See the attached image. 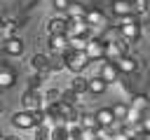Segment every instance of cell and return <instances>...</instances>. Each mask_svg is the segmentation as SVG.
I'll return each instance as SVG.
<instances>
[{"label":"cell","instance_id":"cell-30","mask_svg":"<svg viewBox=\"0 0 150 140\" xmlns=\"http://www.w3.org/2000/svg\"><path fill=\"white\" fill-rule=\"evenodd\" d=\"M77 140H98V135H96V131H94V128H80Z\"/></svg>","mask_w":150,"mask_h":140},{"label":"cell","instance_id":"cell-40","mask_svg":"<svg viewBox=\"0 0 150 140\" xmlns=\"http://www.w3.org/2000/svg\"><path fill=\"white\" fill-rule=\"evenodd\" d=\"M68 140H73V138H68Z\"/></svg>","mask_w":150,"mask_h":140},{"label":"cell","instance_id":"cell-2","mask_svg":"<svg viewBox=\"0 0 150 140\" xmlns=\"http://www.w3.org/2000/svg\"><path fill=\"white\" fill-rule=\"evenodd\" d=\"M63 65L73 72V75H77V72H84V68L91 63L87 56H84V51H70V49H66L63 54Z\"/></svg>","mask_w":150,"mask_h":140},{"label":"cell","instance_id":"cell-32","mask_svg":"<svg viewBox=\"0 0 150 140\" xmlns=\"http://www.w3.org/2000/svg\"><path fill=\"white\" fill-rule=\"evenodd\" d=\"M141 128H143L145 135H150V110L143 112V117H141Z\"/></svg>","mask_w":150,"mask_h":140},{"label":"cell","instance_id":"cell-4","mask_svg":"<svg viewBox=\"0 0 150 140\" xmlns=\"http://www.w3.org/2000/svg\"><path fill=\"white\" fill-rule=\"evenodd\" d=\"M103 40L101 37H87V44H84V56L89 61H103Z\"/></svg>","mask_w":150,"mask_h":140},{"label":"cell","instance_id":"cell-17","mask_svg":"<svg viewBox=\"0 0 150 140\" xmlns=\"http://www.w3.org/2000/svg\"><path fill=\"white\" fill-rule=\"evenodd\" d=\"M110 12H112V16H131V2L129 0H112Z\"/></svg>","mask_w":150,"mask_h":140},{"label":"cell","instance_id":"cell-35","mask_svg":"<svg viewBox=\"0 0 150 140\" xmlns=\"http://www.w3.org/2000/svg\"><path fill=\"white\" fill-rule=\"evenodd\" d=\"M143 96H145V98H148V103H150V84L145 86V93H143Z\"/></svg>","mask_w":150,"mask_h":140},{"label":"cell","instance_id":"cell-23","mask_svg":"<svg viewBox=\"0 0 150 140\" xmlns=\"http://www.w3.org/2000/svg\"><path fill=\"white\" fill-rule=\"evenodd\" d=\"M61 100H66V103H70V105H75V107H77V105H80V100H82V96H80V93H75V91L68 86V89H61Z\"/></svg>","mask_w":150,"mask_h":140},{"label":"cell","instance_id":"cell-15","mask_svg":"<svg viewBox=\"0 0 150 140\" xmlns=\"http://www.w3.org/2000/svg\"><path fill=\"white\" fill-rule=\"evenodd\" d=\"M14 84H16V72L9 65L0 63V89H12Z\"/></svg>","mask_w":150,"mask_h":140},{"label":"cell","instance_id":"cell-3","mask_svg":"<svg viewBox=\"0 0 150 140\" xmlns=\"http://www.w3.org/2000/svg\"><path fill=\"white\" fill-rule=\"evenodd\" d=\"M9 121H12V126L19 128V131H28V128L35 126V114H33L30 110H16Z\"/></svg>","mask_w":150,"mask_h":140},{"label":"cell","instance_id":"cell-14","mask_svg":"<svg viewBox=\"0 0 150 140\" xmlns=\"http://www.w3.org/2000/svg\"><path fill=\"white\" fill-rule=\"evenodd\" d=\"M28 63H30V70H33V72L47 75V68H49V56H47V54H33Z\"/></svg>","mask_w":150,"mask_h":140},{"label":"cell","instance_id":"cell-39","mask_svg":"<svg viewBox=\"0 0 150 140\" xmlns=\"http://www.w3.org/2000/svg\"><path fill=\"white\" fill-rule=\"evenodd\" d=\"M148 140H150V135H148Z\"/></svg>","mask_w":150,"mask_h":140},{"label":"cell","instance_id":"cell-25","mask_svg":"<svg viewBox=\"0 0 150 140\" xmlns=\"http://www.w3.org/2000/svg\"><path fill=\"white\" fill-rule=\"evenodd\" d=\"M66 65H63V56L61 54H52L49 56V68H47V72H59V70H63Z\"/></svg>","mask_w":150,"mask_h":140},{"label":"cell","instance_id":"cell-16","mask_svg":"<svg viewBox=\"0 0 150 140\" xmlns=\"http://www.w3.org/2000/svg\"><path fill=\"white\" fill-rule=\"evenodd\" d=\"M105 91H108V84H105L98 75L87 77V93H91V96H101V93H105Z\"/></svg>","mask_w":150,"mask_h":140},{"label":"cell","instance_id":"cell-27","mask_svg":"<svg viewBox=\"0 0 150 140\" xmlns=\"http://www.w3.org/2000/svg\"><path fill=\"white\" fill-rule=\"evenodd\" d=\"M70 135H68V131L61 126V124H56V126H52L49 128V140H68Z\"/></svg>","mask_w":150,"mask_h":140},{"label":"cell","instance_id":"cell-28","mask_svg":"<svg viewBox=\"0 0 150 140\" xmlns=\"http://www.w3.org/2000/svg\"><path fill=\"white\" fill-rule=\"evenodd\" d=\"M42 98H45V103H59L61 100V89H47L42 93Z\"/></svg>","mask_w":150,"mask_h":140},{"label":"cell","instance_id":"cell-36","mask_svg":"<svg viewBox=\"0 0 150 140\" xmlns=\"http://www.w3.org/2000/svg\"><path fill=\"white\" fill-rule=\"evenodd\" d=\"M7 140H21L19 135H7Z\"/></svg>","mask_w":150,"mask_h":140},{"label":"cell","instance_id":"cell-10","mask_svg":"<svg viewBox=\"0 0 150 140\" xmlns=\"http://www.w3.org/2000/svg\"><path fill=\"white\" fill-rule=\"evenodd\" d=\"M115 65H117L120 75H131V72L138 70V61H136L134 56H129V54H122V56L115 61Z\"/></svg>","mask_w":150,"mask_h":140},{"label":"cell","instance_id":"cell-31","mask_svg":"<svg viewBox=\"0 0 150 140\" xmlns=\"http://www.w3.org/2000/svg\"><path fill=\"white\" fill-rule=\"evenodd\" d=\"M42 79H45V75L33 72V77H30V82H28V89H40V86H42Z\"/></svg>","mask_w":150,"mask_h":140},{"label":"cell","instance_id":"cell-1","mask_svg":"<svg viewBox=\"0 0 150 140\" xmlns=\"http://www.w3.org/2000/svg\"><path fill=\"white\" fill-rule=\"evenodd\" d=\"M120 37L129 44V42H138L141 37V19H136L134 14L131 16H117V23H115Z\"/></svg>","mask_w":150,"mask_h":140},{"label":"cell","instance_id":"cell-33","mask_svg":"<svg viewBox=\"0 0 150 140\" xmlns=\"http://www.w3.org/2000/svg\"><path fill=\"white\" fill-rule=\"evenodd\" d=\"M108 140H129L120 128H112V131H108Z\"/></svg>","mask_w":150,"mask_h":140},{"label":"cell","instance_id":"cell-38","mask_svg":"<svg viewBox=\"0 0 150 140\" xmlns=\"http://www.w3.org/2000/svg\"><path fill=\"white\" fill-rule=\"evenodd\" d=\"M0 140H7V135H2V133H0Z\"/></svg>","mask_w":150,"mask_h":140},{"label":"cell","instance_id":"cell-13","mask_svg":"<svg viewBox=\"0 0 150 140\" xmlns=\"http://www.w3.org/2000/svg\"><path fill=\"white\" fill-rule=\"evenodd\" d=\"M47 47H49V54H63V51L68 49V37H66L63 33L49 35V42H47Z\"/></svg>","mask_w":150,"mask_h":140},{"label":"cell","instance_id":"cell-6","mask_svg":"<svg viewBox=\"0 0 150 140\" xmlns=\"http://www.w3.org/2000/svg\"><path fill=\"white\" fill-rule=\"evenodd\" d=\"M124 47H127V42L120 37L117 42H108L105 40V44H103V61H117L122 54H124Z\"/></svg>","mask_w":150,"mask_h":140},{"label":"cell","instance_id":"cell-34","mask_svg":"<svg viewBox=\"0 0 150 140\" xmlns=\"http://www.w3.org/2000/svg\"><path fill=\"white\" fill-rule=\"evenodd\" d=\"M68 2H70V0H52V5H54L56 12H63V9L68 7Z\"/></svg>","mask_w":150,"mask_h":140},{"label":"cell","instance_id":"cell-24","mask_svg":"<svg viewBox=\"0 0 150 140\" xmlns=\"http://www.w3.org/2000/svg\"><path fill=\"white\" fill-rule=\"evenodd\" d=\"M84 44H87V37H82V35L68 37V49L70 51H84Z\"/></svg>","mask_w":150,"mask_h":140},{"label":"cell","instance_id":"cell-26","mask_svg":"<svg viewBox=\"0 0 150 140\" xmlns=\"http://www.w3.org/2000/svg\"><path fill=\"white\" fill-rule=\"evenodd\" d=\"M127 110H129V105H127V103H115V105L110 107V112H112L115 121H124V117H127Z\"/></svg>","mask_w":150,"mask_h":140},{"label":"cell","instance_id":"cell-29","mask_svg":"<svg viewBox=\"0 0 150 140\" xmlns=\"http://www.w3.org/2000/svg\"><path fill=\"white\" fill-rule=\"evenodd\" d=\"M35 128V135H33V140H49V126H45V124H38V126H33Z\"/></svg>","mask_w":150,"mask_h":140},{"label":"cell","instance_id":"cell-22","mask_svg":"<svg viewBox=\"0 0 150 140\" xmlns=\"http://www.w3.org/2000/svg\"><path fill=\"white\" fill-rule=\"evenodd\" d=\"M77 124H80V128H98V124H96V117L91 114V112H80V117H77Z\"/></svg>","mask_w":150,"mask_h":140},{"label":"cell","instance_id":"cell-12","mask_svg":"<svg viewBox=\"0 0 150 140\" xmlns=\"http://www.w3.org/2000/svg\"><path fill=\"white\" fill-rule=\"evenodd\" d=\"M94 117H96V124H98V128H108V131H112L115 128V117H112V112H110V107H101V110H96L94 112Z\"/></svg>","mask_w":150,"mask_h":140},{"label":"cell","instance_id":"cell-11","mask_svg":"<svg viewBox=\"0 0 150 140\" xmlns=\"http://www.w3.org/2000/svg\"><path fill=\"white\" fill-rule=\"evenodd\" d=\"M98 77H101L105 84H112V82H117L122 75H120V70H117V65H115L112 61H105V63L101 65V70H98Z\"/></svg>","mask_w":150,"mask_h":140},{"label":"cell","instance_id":"cell-18","mask_svg":"<svg viewBox=\"0 0 150 140\" xmlns=\"http://www.w3.org/2000/svg\"><path fill=\"white\" fill-rule=\"evenodd\" d=\"M66 26H68V19L66 16H52L49 23H47V30H49V35H56V33H63L66 35Z\"/></svg>","mask_w":150,"mask_h":140},{"label":"cell","instance_id":"cell-37","mask_svg":"<svg viewBox=\"0 0 150 140\" xmlns=\"http://www.w3.org/2000/svg\"><path fill=\"white\" fill-rule=\"evenodd\" d=\"M2 112H5V103L0 100V114H2Z\"/></svg>","mask_w":150,"mask_h":140},{"label":"cell","instance_id":"cell-19","mask_svg":"<svg viewBox=\"0 0 150 140\" xmlns=\"http://www.w3.org/2000/svg\"><path fill=\"white\" fill-rule=\"evenodd\" d=\"M63 12H66V19H82V16H84V12H87V7H84L82 2H77V0H75V2L70 0V2H68V7H66Z\"/></svg>","mask_w":150,"mask_h":140},{"label":"cell","instance_id":"cell-8","mask_svg":"<svg viewBox=\"0 0 150 140\" xmlns=\"http://www.w3.org/2000/svg\"><path fill=\"white\" fill-rule=\"evenodd\" d=\"M73 35L89 37V26L84 23V19H68V26H66V37H73Z\"/></svg>","mask_w":150,"mask_h":140},{"label":"cell","instance_id":"cell-20","mask_svg":"<svg viewBox=\"0 0 150 140\" xmlns=\"http://www.w3.org/2000/svg\"><path fill=\"white\" fill-rule=\"evenodd\" d=\"M75 93H80V96H84L87 93V77L82 75V72H77V75H73V79H70V84H68Z\"/></svg>","mask_w":150,"mask_h":140},{"label":"cell","instance_id":"cell-5","mask_svg":"<svg viewBox=\"0 0 150 140\" xmlns=\"http://www.w3.org/2000/svg\"><path fill=\"white\" fill-rule=\"evenodd\" d=\"M21 103H23V110H42V105H45V98H42V91L40 89H28L26 93H23V98H21Z\"/></svg>","mask_w":150,"mask_h":140},{"label":"cell","instance_id":"cell-7","mask_svg":"<svg viewBox=\"0 0 150 140\" xmlns=\"http://www.w3.org/2000/svg\"><path fill=\"white\" fill-rule=\"evenodd\" d=\"M82 19H84V23H87L89 28H105V26H108V16H105L101 9H96V7H94V9H87Z\"/></svg>","mask_w":150,"mask_h":140},{"label":"cell","instance_id":"cell-21","mask_svg":"<svg viewBox=\"0 0 150 140\" xmlns=\"http://www.w3.org/2000/svg\"><path fill=\"white\" fill-rule=\"evenodd\" d=\"M129 107H134V110H138V112H148V110H150V103H148V98H145L143 93H134Z\"/></svg>","mask_w":150,"mask_h":140},{"label":"cell","instance_id":"cell-41","mask_svg":"<svg viewBox=\"0 0 150 140\" xmlns=\"http://www.w3.org/2000/svg\"><path fill=\"white\" fill-rule=\"evenodd\" d=\"M129 2H131V0H129Z\"/></svg>","mask_w":150,"mask_h":140},{"label":"cell","instance_id":"cell-9","mask_svg":"<svg viewBox=\"0 0 150 140\" xmlns=\"http://www.w3.org/2000/svg\"><path fill=\"white\" fill-rule=\"evenodd\" d=\"M23 40L19 37V35H12V37H7L5 40V44H2V51L7 54V56H21L23 54Z\"/></svg>","mask_w":150,"mask_h":140}]
</instances>
